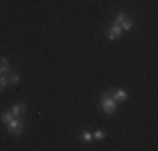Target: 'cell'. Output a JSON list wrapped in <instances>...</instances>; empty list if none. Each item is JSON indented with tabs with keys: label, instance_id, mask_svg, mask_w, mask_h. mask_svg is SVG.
Instances as JSON below:
<instances>
[{
	"label": "cell",
	"instance_id": "cell-6",
	"mask_svg": "<svg viewBox=\"0 0 158 151\" xmlns=\"http://www.w3.org/2000/svg\"><path fill=\"white\" fill-rule=\"evenodd\" d=\"M9 72V60L5 57L0 59V74H7Z\"/></svg>",
	"mask_w": 158,
	"mask_h": 151
},
{
	"label": "cell",
	"instance_id": "cell-4",
	"mask_svg": "<svg viewBox=\"0 0 158 151\" xmlns=\"http://www.w3.org/2000/svg\"><path fill=\"white\" fill-rule=\"evenodd\" d=\"M25 111H27V108H25L24 103H17V104L12 106V116L17 118V119H20L22 116L25 114Z\"/></svg>",
	"mask_w": 158,
	"mask_h": 151
},
{
	"label": "cell",
	"instance_id": "cell-12",
	"mask_svg": "<svg viewBox=\"0 0 158 151\" xmlns=\"http://www.w3.org/2000/svg\"><path fill=\"white\" fill-rule=\"evenodd\" d=\"M121 20H125V12H119L118 15H116V18H114V22H116V24H119Z\"/></svg>",
	"mask_w": 158,
	"mask_h": 151
},
{
	"label": "cell",
	"instance_id": "cell-13",
	"mask_svg": "<svg viewBox=\"0 0 158 151\" xmlns=\"http://www.w3.org/2000/svg\"><path fill=\"white\" fill-rule=\"evenodd\" d=\"M7 86V77H3V76H0V91Z\"/></svg>",
	"mask_w": 158,
	"mask_h": 151
},
{
	"label": "cell",
	"instance_id": "cell-5",
	"mask_svg": "<svg viewBox=\"0 0 158 151\" xmlns=\"http://www.w3.org/2000/svg\"><path fill=\"white\" fill-rule=\"evenodd\" d=\"M108 94L113 97V101H116V103H119V101H125L126 99V92L123 89H110L108 91Z\"/></svg>",
	"mask_w": 158,
	"mask_h": 151
},
{
	"label": "cell",
	"instance_id": "cell-11",
	"mask_svg": "<svg viewBox=\"0 0 158 151\" xmlns=\"http://www.w3.org/2000/svg\"><path fill=\"white\" fill-rule=\"evenodd\" d=\"M81 138L84 139L86 143H88V141H93V133H89V131H82V133H81Z\"/></svg>",
	"mask_w": 158,
	"mask_h": 151
},
{
	"label": "cell",
	"instance_id": "cell-2",
	"mask_svg": "<svg viewBox=\"0 0 158 151\" xmlns=\"http://www.w3.org/2000/svg\"><path fill=\"white\" fill-rule=\"evenodd\" d=\"M7 126H9V133L14 134V136H19L22 131H24V124H22V121H19L17 118H14Z\"/></svg>",
	"mask_w": 158,
	"mask_h": 151
},
{
	"label": "cell",
	"instance_id": "cell-3",
	"mask_svg": "<svg viewBox=\"0 0 158 151\" xmlns=\"http://www.w3.org/2000/svg\"><path fill=\"white\" fill-rule=\"evenodd\" d=\"M106 35H108V39H111V40H114L116 37L121 35V27H119V24L113 22L110 27H108V30H106Z\"/></svg>",
	"mask_w": 158,
	"mask_h": 151
},
{
	"label": "cell",
	"instance_id": "cell-1",
	"mask_svg": "<svg viewBox=\"0 0 158 151\" xmlns=\"http://www.w3.org/2000/svg\"><path fill=\"white\" fill-rule=\"evenodd\" d=\"M101 106H103V111L106 114H114L116 111V101H113V97L108 92H104L101 96Z\"/></svg>",
	"mask_w": 158,
	"mask_h": 151
},
{
	"label": "cell",
	"instance_id": "cell-7",
	"mask_svg": "<svg viewBox=\"0 0 158 151\" xmlns=\"http://www.w3.org/2000/svg\"><path fill=\"white\" fill-rule=\"evenodd\" d=\"M12 119H14L12 111H10V112H9V111H7V112H3V114H2V118H0V121H2V123H5V124H9Z\"/></svg>",
	"mask_w": 158,
	"mask_h": 151
},
{
	"label": "cell",
	"instance_id": "cell-10",
	"mask_svg": "<svg viewBox=\"0 0 158 151\" xmlns=\"http://www.w3.org/2000/svg\"><path fill=\"white\" fill-rule=\"evenodd\" d=\"M104 136H106V133H104V131H94V133H93V139H98V141H101V139H104Z\"/></svg>",
	"mask_w": 158,
	"mask_h": 151
},
{
	"label": "cell",
	"instance_id": "cell-8",
	"mask_svg": "<svg viewBox=\"0 0 158 151\" xmlns=\"http://www.w3.org/2000/svg\"><path fill=\"white\" fill-rule=\"evenodd\" d=\"M119 27H121V30H130L131 27H133V22H131V20H126V18H125V20L119 22Z\"/></svg>",
	"mask_w": 158,
	"mask_h": 151
},
{
	"label": "cell",
	"instance_id": "cell-9",
	"mask_svg": "<svg viewBox=\"0 0 158 151\" xmlns=\"http://www.w3.org/2000/svg\"><path fill=\"white\" fill-rule=\"evenodd\" d=\"M17 82H19V76L17 74H9V77H7V84L14 86V84H17Z\"/></svg>",
	"mask_w": 158,
	"mask_h": 151
}]
</instances>
